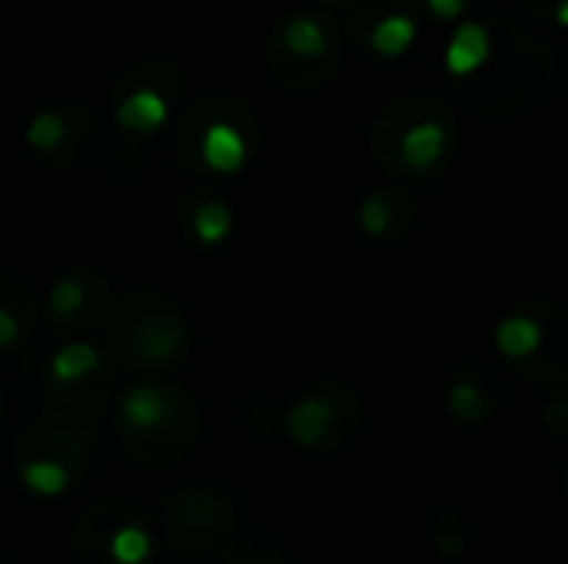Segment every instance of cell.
<instances>
[{
  "mask_svg": "<svg viewBox=\"0 0 568 564\" xmlns=\"http://www.w3.org/2000/svg\"><path fill=\"white\" fill-rule=\"evenodd\" d=\"M496 342H499V349H503L506 356H513V359H529V356L539 349V342H542V326H539L536 319H529V316H513V319H506V322L499 326Z\"/></svg>",
  "mask_w": 568,
  "mask_h": 564,
  "instance_id": "obj_16",
  "label": "cell"
},
{
  "mask_svg": "<svg viewBox=\"0 0 568 564\" xmlns=\"http://www.w3.org/2000/svg\"><path fill=\"white\" fill-rule=\"evenodd\" d=\"M33 289L23 276L0 269V346L20 339V332L33 322Z\"/></svg>",
  "mask_w": 568,
  "mask_h": 564,
  "instance_id": "obj_11",
  "label": "cell"
},
{
  "mask_svg": "<svg viewBox=\"0 0 568 564\" xmlns=\"http://www.w3.org/2000/svg\"><path fill=\"white\" fill-rule=\"evenodd\" d=\"M323 3H339V0H323Z\"/></svg>",
  "mask_w": 568,
  "mask_h": 564,
  "instance_id": "obj_26",
  "label": "cell"
},
{
  "mask_svg": "<svg viewBox=\"0 0 568 564\" xmlns=\"http://www.w3.org/2000/svg\"><path fill=\"white\" fill-rule=\"evenodd\" d=\"M180 100L183 76L166 60H140L113 86L116 123L133 136H150Z\"/></svg>",
  "mask_w": 568,
  "mask_h": 564,
  "instance_id": "obj_5",
  "label": "cell"
},
{
  "mask_svg": "<svg viewBox=\"0 0 568 564\" xmlns=\"http://www.w3.org/2000/svg\"><path fill=\"white\" fill-rule=\"evenodd\" d=\"M393 216H396V209H393V199H389V196H369V199L363 203V209H359V223H363V229L373 233V236L389 233Z\"/></svg>",
  "mask_w": 568,
  "mask_h": 564,
  "instance_id": "obj_21",
  "label": "cell"
},
{
  "mask_svg": "<svg viewBox=\"0 0 568 564\" xmlns=\"http://www.w3.org/2000/svg\"><path fill=\"white\" fill-rule=\"evenodd\" d=\"M429 539H433L436 555L459 558L469 548V525H466V519L456 509L443 505V509H436V515L429 522Z\"/></svg>",
  "mask_w": 568,
  "mask_h": 564,
  "instance_id": "obj_14",
  "label": "cell"
},
{
  "mask_svg": "<svg viewBox=\"0 0 568 564\" xmlns=\"http://www.w3.org/2000/svg\"><path fill=\"white\" fill-rule=\"evenodd\" d=\"M449 409L459 422H479L486 416V396L473 382H459L449 392Z\"/></svg>",
  "mask_w": 568,
  "mask_h": 564,
  "instance_id": "obj_20",
  "label": "cell"
},
{
  "mask_svg": "<svg viewBox=\"0 0 568 564\" xmlns=\"http://www.w3.org/2000/svg\"><path fill=\"white\" fill-rule=\"evenodd\" d=\"M83 439L73 435L70 429H63L60 422H43V425H30L27 432L17 435L13 455L17 462L23 459H47V462H60L73 479L83 472Z\"/></svg>",
  "mask_w": 568,
  "mask_h": 564,
  "instance_id": "obj_10",
  "label": "cell"
},
{
  "mask_svg": "<svg viewBox=\"0 0 568 564\" xmlns=\"http://www.w3.org/2000/svg\"><path fill=\"white\" fill-rule=\"evenodd\" d=\"M17 469H20L23 485L37 495H47V499L67 492L73 482V475L60 462H47V459H23V462H17Z\"/></svg>",
  "mask_w": 568,
  "mask_h": 564,
  "instance_id": "obj_15",
  "label": "cell"
},
{
  "mask_svg": "<svg viewBox=\"0 0 568 564\" xmlns=\"http://www.w3.org/2000/svg\"><path fill=\"white\" fill-rule=\"evenodd\" d=\"M489 50H493V37L486 27L479 23H466L456 30V37L449 40V50H446V66L453 73H476L486 60H489Z\"/></svg>",
  "mask_w": 568,
  "mask_h": 564,
  "instance_id": "obj_13",
  "label": "cell"
},
{
  "mask_svg": "<svg viewBox=\"0 0 568 564\" xmlns=\"http://www.w3.org/2000/svg\"><path fill=\"white\" fill-rule=\"evenodd\" d=\"M413 33H416L413 20L393 13V17H383V20L373 27V37H369V40H373V47H376L379 53L393 57V53H403V50L409 47Z\"/></svg>",
  "mask_w": 568,
  "mask_h": 564,
  "instance_id": "obj_19",
  "label": "cell"
},
{
  "mask_svg": "<svg viewBox=\"0 0 568 564\" xmlns=\"http://www.w3.org/2000/svg\"><path fill=\"white\" fill-rule=\"evenodd\" d=\"M562 492H566V499H568V465H566V479H562Z\"/></svg>",
  "mask_w": 568,
  "mask_h": 564,
  "instance_id": "obj_25",
  "label": "cell"
},
{
  "mask_svg": "<svg viewBox=\"0 0 568 564\" xmlns=\"http://www.w3.org/2000/svg\"><path fill=\"white\" fill-rule=\"evenodd\" d=\"M183 223L190 226V233L200 239V243H220L230 226H233V213L223 199L216 196H190L183 203Z\"/></svg>",
  "mask_w": 568,
  "mask_h": 564,
  "instance_id": "obj_12",
  "label": "cell"
},
{
  "mask_svg": "<svg viewBox=\"0 0 568 564\" xmlns=\"http://www.w3.org/2000/svg\"><path fill=\"white\" fill-rule=\"evenodd\" d=\"M27 143L53 166L87 163L103 143V120L90 106L43 110L27 126Z\"/></svg>",
  "mask_w": 568,
  "mask_h": 564,
  "instance_id": "obj_6",
  "label": "cell"
},
{
  "mask_svg": "<svg viewBox=\"0 0 568 564\" xmlns=\"http://www.w3.org/2000/svg\"><path fill=\"white\" fill-rule=\"evenodd\" d=\"M429 7H433L439 17H456V13L466 7V0H429Z\"/></svg>",
  "mask_w": 568,
  "mask_h": 564,
  "instance_id": "obj_23",
  "label": "cell"
},
{
  "mask_svg": "<svg viewBox=\"0 0 568 564\" xmlns=\"http://www.w3.org/2000/svg\"><path fill=\"white\" fill-rule=\"evenodd\" d=\"M260 136L256 116L233 96H200L180 113L173 130V150L190 170L236 173L246 163L250 146Z\"/></svg>",
  "mask_w": 568,
  "mask_h": 564,
  "instance_id": "obj_2",
  "label": "cell"
},
{
  "mask_svg": "<svg viewBox=\"0 0 568 564\" xmlns=\"http://www.w3.org/2000/svg\"><path fill=\"white\" fill-rule=\"evenodd\" d=\"M110 342L123 366L153 372L176 366L190 352V326L170 296L140 289L116 306L110 319Z\"/></svg>",
  "mask_w": 568,
  "mask_h": 564,
  "instance_id": "obj_3",
  "label": "cell"
},
{
  "mask_svg": "<svg viewBox=\"0 0 568 564\" xmlns=\"http://www.w3.org/2000/svg\"><path fill=\"white\" fill-rule=\"evenodd\" d=\"M236 519L230 499L216 492H180L166 505V532L180 552H213L223 545Z\"/></svg>",
  "mask_w": 568,
  "mask_h": 564,
  "instance_id": "obj_8",
  "label": "cell"
},
{
  "mask_svg": "<svg viewBox=\"0 0 568 564\" xmlns=\"http://www.w3.org/2000/svg\"><path fill=\"white\" fill-rule=\"evenodd\" d=\"M47 309L60 332H93L110 316V283L97 269H67L53 283Z\"/></svg>",
  "mask_w": 568,
  "mask_h": 564,
  "instance_id": "obj_9",
  "label": "cell"
},
{
  "mask_svg": "<svg viewBox=\"0 0 568 564\" xmlns=\"http://www.w3.org/2000/svg\"><path fill=\"white\" fill-rule=\"evenodd\" d=\"M106 552H110L113 564H143L150 558V535L136 519H130L113 529Z\"/></svg>",
  "mask_w": 568,
  "mask_h": 564,
  "instance_id": "obj_17",
  "label": "cell"
},
{
  "mask_svg": "<svg viewBox=\"0 0 568 564\" xmlns=\"http://www.w3.org/2000/svg\"><path fill=\"white\" fill-rule=\"evenodd\" d=\"M363 425V406L353 392L339 386L316 389L286 419V429L303 449H326L349 442Z\"/></svg>",
  "mask_w": 568,
  "mask_h": 564,
  "instance_id": "obj_7",
  "label": "cell"
},
{
  "mask_svg": "<svg viewBox=\"0 0 568 564\" xmlns=\"http://www.w3.org/2000/svg\"><path fill=\"white\" fill-rule=\"evenodd\" d=\"M266 66L276 80L290 86H316L326 83L336 70V37L326 20L310 13L290 17L270 33Z\"/></svg>",
  "mask_w": 568,
  "mask_h": 564,
  "instance_id": "obj_4",
  "label": "cell"
},
{
  "mask_svg": "<svg viewBox=\"0 0 568 564\" xmlns=\"http://www.w3.org/2000/svg\"><path fill=\"white\" fill-rule=\"evenodd\" d=\"M120 439L140 465L170 469L183 462L200 439L196 406L170 382H140L123 396Z\"/></svg>",
  "mask_w": 568,
  "mask_h": 564,
  "instance_id": "obj_1",
  "label": "cell"
},
{
  "mask_svg": "<svg viewBox=\"0 0 568 564\" xmlns=\"http://www.w3.org/2000/svg\"><path fill=\"white\" fill-rule=\"evenodd\" d=\"M549 425L559 429V432H568V399H559V402L549 409Z\"/></svg>",
  "mask_w": 568,
  "mask_h": 564,
  "instance_id": "obj_22",
  "label": "cell"
},
{
  "mask_svg": "<svg viewBox=\"0 0 568 564\" xmlns=\"http://www.w3.org/2000/svg\"><path fill=\"white\" fill-rule=\"evenodd\" d=\"M100 366H103V356H100L97 349H90V346H67V349H60V352L53 356L50 372H53V379L70 382V379L90 376V372L100 369Z\"/></svg>",
  "mask_w": 568,
  "mask_h": 564,
  "instance_id": "obj_18",
  "label": "cell"
},
{
  "mask_svg": "<svg viewBox=\"0 0 568 564\" xmlns=\"http://www.w3.org/2000/svg\"><path fill=\"white\" fill-rule=\"evenodd\" d=\"M552 10H556V20L568 27V0H556V3H552Z\"/></svg>",
  "mask_w": 568,
  "mask_h": 564,
  "instance_id": "obj_24",
  "label": "cell"
}]
</instances>
